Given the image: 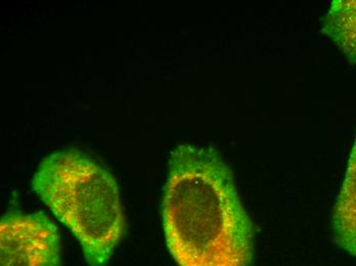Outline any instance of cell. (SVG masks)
Masks as SVG:
<instances>
[{
    "instance_id": "3957f363",
    "label": "cell",
    "mask_w": 356,
    "mask_h": 266,
    "mask_svg": "<svg viewBox=\"0 0 356 266\" xmlns=\"http://www.w3.org/2000/svg\"><path fill=\"white\" fill-rule=\"evenodd\" d=\"M60 237L43 212L10 211L0 222V266H60Z\"/></svg>"
},
{
    "instance_id": "277c9868",
    "label": "cell",
    "mask_w": 356,
    "mask_h": 266,
    "mask_svg": "<svg viewBox=\"0 0 356 266\" xmlns=\"http://www.w3.org/2000/svg\"><path fill=\"white\" fill-rule=\"evenodd\" d=\"M333 229L339 247L356 257V138L334 208Z\"/></svg>"
},
{
    "instance_id": "7a4b0ae2",
    "label": "cell",
    "mask_w": 356,
    "mask_h": 266,
    "mask_svg": "<svg viewBox=\"0 0 356 266\" xmlns=\"http://www.w3.org/2000/svg\"><path fill=\"white\" fill-rule=\"evenodd\" d=\"M32 189L75 235L88 265L107 266L126 228L114 176L80 151H58L41 162Z\"/></svg>"
},
{
    "instance_id": "6da1fadb",
    "label": "cell",
    "mask_w": 356,
    "mask_h": 266,
    "mask_svg": "<svg viewBox=\"0 0 356 266\" xmlns=\"http://www.w3.org/2000/svg\"><path fill=\"white\" fill-rule=\"evenodd\" d=\"M167 248L178 266H250L254 226L234 175L213 148L171 152L162 201Z\"/></svg>"
},
{
    "instance_id": "5b68a950",
    "label": "cell",
    "mask_w": 356,
    "mask_h": 266,
    "mask_svg": "<svg viewBox=\"0 0 356 266\" xmlns=\"http://www.w3.org/2000/svg\"><path fill=\"white\" fill-rule=\"evenodd\" d=\"M321 33L356 64V0H335L323 19Z\"/></svg>"
}]
</instances>
